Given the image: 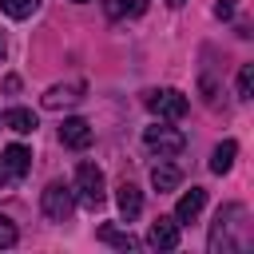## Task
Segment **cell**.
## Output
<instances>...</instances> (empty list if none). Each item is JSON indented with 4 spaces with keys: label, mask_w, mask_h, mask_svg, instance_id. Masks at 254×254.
<instances>
[{
    "label": "cell",
    "mask_w": 254,
    "mask_h": 254,
    "mask_svg": "<svg viewBox=\"0 0 254 254\" xmlns=\"http://www.w3.org/2000/svg\"><path fill=\"white\" fill-rule=\"evenodd\" d=\"M234 155H238V143H234V139L218 143V147L210 151V171H214V175H226V171L234 167Z\"/></svg>",
    "instance_id": "7c38bea8"
},
{
    "label": "cell",
    "mask_w": 254,
    "mask_h": 254,
    "mask_svg": "<svg viewBox=\"0 0 254 254\" xmlns=\"http://www.w3.org/2000/svg\"><path fill=\"white\" fill-rule=\"evenodd\" d=\"M147 246H155V250H175V246H179V222H175V214L151 222V230H147Z\"/></svg>",
    "instance_id": "ba28073f"
},
{
    "label": "cell",
    "mask_w": 254,
    "mask_h": 254,
    "mask_svg": "<svg viewBox=\"0 0 254 254\" xmlns=\"http://www.w3.org/2000/svg\"><path fill=\"white\" fill-rule=\"evenodd\" d=\"M99 242H107V246H115V250H135V246H139L131 234H123V230H115V226H99Z\"/></svg>",
    "instance_id": "2e32d148"
},
{
    "label": "cell",
    "mask_w": 254,
    "mask_h": 254,
    "mask_svg": "<svg viewBox=\"0 0 254 254\" xmlns=\"http://www.w3.org/2000/svg\"><path fill=\"white\" fill-rule=\"evenodd\" d=\"M4 127H12L16 135H32V131H36V111H28V107H12V111L4 115Z\"/></svg>",
    "instance_id": "5bb4252c"
},
{
    "label": "cell",
    "mask_w": 254,
    "mask_h": 254,
    "mask_svg": "<svg viewBox=\"0 0 254 254\" xmlns=\"http://www.w3.org/2000/svg\"><path fill=\"white\" fill-rule=\"evenodd\" d=\"M202 206H206V190H202V187L183 190V194H179V202H175V222H194Z\"/></svg>",
    "instance_id": "9c48e42d"
},
{
    "label": "cell",
    "mask_w": 254,
    "mask_h": 254,
    "mask_svg": "<svg viewBox=\"0 0 254 254\" xmlns=\"http://www.w3.org/2000/svg\"><path fill=\"white\" fill-rule=\"evenodd\" d=\"M40 206H44V214L52 218V222H64L67 214H71V206H75V194H71V187L67 183H48L44 187V194H40Z\"/></svg>",
    "instance_id": "277c9868"
},
{
    "label": "cell",
    "mask_w": 254,
    "mask_h": 254,
    "mask_svg": "<svg viewBox=\"0 0 254 254\" xmlns=\"http://www.w3.org/2000/svg\"><path fill=\"white\" fill-rule=\"evenodd\" d=\"M0 171H4V179H16V183H20V179L32 171V151L20 147V143H8L4 155H0Z\"/></svg>",
    "instance_id": "8992f818"
},
{
    "label": "cell",
    "mask_w": 254,
    "mask_h": 254,
    "mask_svg": "<svg viewBox=\"0 0 254 254\" xmlns=\"http://www.w3.org/2000/svg\"><path fill=\"white\" fill-rule=\"evenodd\" d=\"M119 210H123V218L127 222H135L139 214H143V190L135 187V183H119Z\"/></svg>",
    "instance_id": "8fae6325"
},
{
    "label": "cell",
    "mask_w": 254,
    "mask_h": 254,
    "mask_svg": "<svg viewBox=\"0 0 254 254\" xmlns=\"http://www.w3.org/2000/svg\"><path fill=\"white\" fill-rule=\"evenodd\" d=\"M71 4H87V0H71Z\"/></svg>",
    "instance_id": "603a6c76"
},
{
    "label": "cell",
    "mask_w": 254,
    "mask_h": 254,
    "mask_svg": "<svg viewBox=\"0 0 254 254\" xmlns=\"http://www.w3.org/2000/svg\"><path fill=\"white\" fill-rule=\"evenodd\" d=\"M246 210L238 206V202H226V206H218V214H214V226H210V254H218V250H230V230L238 226V218H242Z\"/></svg>",
    "instance_id": "5b68a950"
},
{
    "label": "cell",
    "mask_w": 254,
    "mask_h": 254,
    "mask_svg": "<svg viewBox=\"0 0 254 254\" xmlns=\"http://www.w3.org/2000/svg\"><path fill=\"white\" fill-rule=\"evenodd\" d=\"M214 16H218V20H230V16H234V0H222V4H214Z\"/></svg>",
    "instance_id": "ffe728a7"
},
{
    "label": "cell",
    "mask_w": 254,
    "mask_h": 254,
    "mask_svg": "<svg viewBox=\"0 0 254 254\" xmlns=\"http://www.w3.org/2000/svg\"><path fill=\"white\" fill-rule=\"evenodd\" d=\"M187 107H190V99H187L179 87H155V91H147V111H151L155 119L175 123V119L187 115Z\"/></svg>",
    "instance_id": "6da1fadb"
},
{
    "label": "cell",
    "mask_w": 254,
    "mask_h": 254,
    "mask_svg": "<svg viewBox=\"0 0 254 254\" xmlns=\"http://www.w3.org/2000/svg\"><path fill=\"white\" fill-rule=\"evenodd\" d=\"M71 190H79V202L83 206H103V198H107V183H103V171L95 167V163H79L75 167V187Z\"/></svg>",
    "instance_id": "7a4b0ae2"
},
{
    "label": "cell",
    "mask_w": 254,
    "mask_h": 254,
    "mask_svg": "<svg viewBox=\"0 0 254 254\" xmlns=\"http://www.w3.org/2000/svg\"><path fill=\"white\" fill-rule=\"evenodd\" d=\"M0 183H4V171H0Z\"/></svg>",
    "instance_id": "cb8c5ba5"
},
{
    "label": "cell",
    "mask_w": 254,
    "mask_h": 254,
    "mask_svg": "<svg viewBox=\"0 0 254 254\" xmlns=\"http://www.w3.org/2000/svg\"><path fill=\"white\" fill-rule=\"evenodd\" d=\"M250 91H254V64H242V71H238V99H250Z\"/></svg>",
    "instance_id": "ac0fdd59"
},
{
    "label": "cell",
    "mask_w": 254,
    "mask_h": 254,
    "mask_svg": "<svg viewBox=\"0 0 254 254\" xmlns=\"http://www.w3.org/2000/svg\"><path fill=\"white\" fill-rule=\"evenodd\" d=\"M79 99H83V83H56V87H48L44 107L56 111V107H64V103H79Z\"/></svg>",
    "instance_id": "30bf717a"
},
{
    "label": "cell",
    "mask_w": 254,
    "mask_h": 254,
    "mask_svg": "<svg viewBox=\"0 0 254 254\" xmlns=\"http://www.w3.org/2000/svg\"><path fill=\"white\" fill-rule=\"evenodd\" d=\"M16 222L8 218V214H0V250H8V246H16Z\"/></svg>",
    "instance_id": "d6986e66"
},
{
    "label": "cell",
    "mask_w": 254,
    "mask_h": 254,
    "mask_svg": "<svg viewBox=\"0 0 254 254\" xmlns=\"http://www.w3.org/2000/svg\"><path fill=\"white\" fill-rule=\"evenodd\" d=\"M179 183H183V175H179L175 163H159V167L151 171V187H155V190H175Z\"/></svg>",
    "instance_id": "9a60e30c"
},
{
    "label": "cell",
    "mask_w": 254,
    "mask_h": 254,
    "mask_svg": "<svg viewBox=\"0 0 254 254\" xmlns=\"http://www.w3.org/2000/svg\"><path fill=\"white\" fill-rule=\"evenodd\" d=\"M60 139H64V147H71V151H87V147H91V139H95V131H91V123H87V119L71 115V119H64Z\"/></svg>",
    "instance_id": "52a82bcc"
},
{
    "label": "cell",
    "mask_w": 254,
    "mask_h": 254,
    "mask_svg": "<svg viewBox=\"0 0 254 254\" xmlns=\"http://www.w3.org/2000/svg\"><path fill=\"white\" fill-rule=\"evenodd\" d=\"M103 12H107V20L143 16V12H147V0H103Z\"/></svg>",
    "instance_id": "4fadbf2b"
},
{
    "label": "cell",
    "mask_w": 254,
    "mask_h": 254,
    "mask_svg": "<svg viewBox=\"0 0 254 254\" xmlns=\"http://www.w3.org/2000/svg\"><path fill=\"white\" fill-rule=\"evenodd\" d=\"M143 147L155 151L159 159H171V155H179V151L187 147V139H183L179 127H159V123H155V127L143 131Z\"/></svg>",
    "instance_id": "3957f363"
},
{
    "label": "cell",
    "mask_w": 254,
    "mask_h": 254,
    "mask_svg": "<svg viewBox=\"0 0 254 254\" xmlns=\"http://www.w3.org/2000/svg\"><path fill=\"white\" fill-rule=\"evenodd\" d=\"M167 4H171V8H179V4H183V0H167Z\"/></svg>",
    "instance_id": "7402d4cb"
},
{
    "label": "cell",
    "mask_w": 254,
    "mask_h": 254,
    "mask_svg": "<svg viewBox=\"0 0 254 254\" xmlns=\"http://www.w3.org/2000/svg\"><path fill=\"white\" fill-rule=\"evenodd\" d=\"M4 52H8V48H4V40H0V60H4Z\"/></svg>",
    "instance_id": "44dd1931"
},
{
    "label": "cell",
    "mask_w": 254,
    "mask_h": 254,
    "mask_svg": "<svg viewBox=\"0 0 254 254\" xmlns=\"http://www.w3.org/2000/svg\"><path fill=\"white\" fill-rule=\"evenodd\" d=\"M0 8H4L12 20H28V16L40 8V0H0Z\"/></svg>",
    "instance_id": "e0dca14e"
}]
</instances>
